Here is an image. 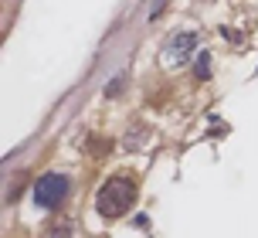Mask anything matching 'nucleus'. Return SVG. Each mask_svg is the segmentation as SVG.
I'll return each instance as SVG.
<instances>
[{
    "mask_svg": "<svg viewBox=\"0 0 258 238\" xmlns=\"http://www.w3.org/2000/svg\"><path fill=\"white\" fill-rule=\"evenodd\" d=\"M133 204H136V184L129 177H109L102 184V191H99V198H95V208H99V214L105 221L122 218Z\"/></svg>",
    "mask_w": 258,
    "mask_h": 238,
    "instance_id": "1",
    "label": "nucleus"
},
{
    "mask_svg": "<svg viewBox=\"0 0 258 238\" xmlns=\"http://www.w3.org/2000/svg\"><path fill=\"white\" fill-rule=\"evenodd\" d=\"M64 194H68V177H64V173H44V177L34 181V204H38V208L54 211L64 201Z\"/></svg>",
    "mask_w": 258,
    "mask_h": 238,
    "instance_id": "2",
    "label": "nucleus"
},
{
    "mask_svg": "<svg viewBox=\"0 0 258 238\" xmlns=\"http://www.w3.org/2000/svg\"><path fill=\"white\" fill-rule=\"evenodd\" d=\"M194 44H197V38H194L190 31H183V34H177V38H170V44H167V62H170V65H183V62H190Z\"/></svg>",
    "mask_w": 258,
    "mask_h": 238,
    "instance_id": "3",
    "label": "nucleus"
},
{
    "mask_svg": "<svg viewBox=\"0 0 258 238\" xmlns=\"http://www.w3.org/2000/svg\"><path fill=\"white\" fill-rule=\"evenodd\" d=\"M194 72H197V79H201V82L211 79V54H207V51L197 54V65H194Z\"/></svg>",
    "mask_w": 258,
    "mask_h": 238,
    "instance_id": "4",
    "label": "nucleus"
}]
</instances>
